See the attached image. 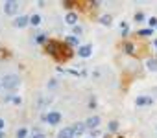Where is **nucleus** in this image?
<instances>
[{
  "mask_svg": "<svg viewBox=\"0 0 157 138\" xmlns=\"http://www.w3.org/2000/svg\"><path fill=\"white\" fill-rule=\"evenodd\" d=\"M2 83H4V87H6L8 90H13V89L19 85V76H17V74H8Z\"/></svg>",
  "mask_w": 157,
  "mask_h": 138,
  "instance_id": "obj_1",
  "label": "nucleus"
},
{
  "mask_svg": "<svg viewBox=\"0 0 157 138\" xmlns=\"http://www.w3.org/2000/svg\"><path fill=\"white\" fill-rule=\"evenodd\" d=\"M4 11H6V15H15L19 11V2H15V0H8V2L4 4Z\"/></svg>",
  "mask_w": 157,
  "mask_h": 138,
  "instance_id": "obj_2",
  "label": "nucleus"
},
{
  "mask_svg": "<svg viewBox=\"0 0 157 138\" xmlns=\"http://www.w3.org/2000/svg\"><path fill=\"white\" fill-rule=\"evenodd\" d=\"M44 120H46L50 125H56V123H59V122H61V114H59V112H50Z\"/></svg>",
  "mask_w": 157,
  "mask_h": 138,
  "instance_id": "obj_3",
  "label": "nucleus"
},
{
  "mask_svg": "<svg viewBox=\"0 0 157 138\" xmlns=\"http://www.w3.org/2000/svg\"><path fill=\"white\" fill-rule=\"evenodd\" d=\"M76 134H74V129L72 127H65V129H61L59 131V134H57V138H74Z\"/></svg>",
  "mask_w": 157,
  "mask_h": 138,
  "instance_id": "obj_4",
  "label": "nucleus"
},
{
  "mask_svg": "<svg viewBox=\"0 0 157 138\" xmlns=\"http://www.w3.org/2000/svg\"><path fill=\"white\" fill-rule=\"evenodd\" d=\"M100 125V116H91L87 122H85V127H89V129H94V127H98Z\"/></svg>",
  "mask_w": 157,
  "mask_h": 138,
  "instance_id": "obj_5",
  "label": "nucleus"
},
{
  "mask_svg": "<svg viewBox=\"0 0 157 138\" xmlns=\"http://www.w3.org/2000/svg\"><path fill=\"white\" fill-rule=\"evenodd\" d=\"M135 103H137L139 107H146V105H151V98H148V96H139V98L135 100Z\"/></svg>",
  "mask_w": 157,
  "mask_h": 138,
  "instance_id": "obj_6",
  "label": "nucleus"
},
{
  "mask_svg": "<svg viewBox=\"0 0 157 138\" xmlns=\"http://www.w3.org/2000/svg\"><path fill=\"white\" fill-rule=\"evenodd\" d=\"M28 22H30V19H28V17H26V15H24V17H17V19H15V22H13V24H15V26H17V28H24V26H26V24H28Z\"/></svg>",
  "mask_w": 157,
  "mask_h": 138,
  "instance_id": "obj_7",
  "label": "nucleus"
},
{
  "mask_svg": "<svg viewBox=\"0 0 157 138\" xmlns=\"http://www.w3.org/2000/svg\"><path fill=\"white\" fill-rule=\"evenodd\" d=\"M91 52H93V50H91V46H89V44L80 46V50H78V53H80L82 57H89V55H91Z\"/></svg>",
  "mask_w": 157,
  "mask_h": 138,
  "instance_id": "obj_8",
  "label": "nucleus"
},
{
  "mask_svg": "<svg viewBox=\"0 0 157 138\" xmlns=\"http://www.w3.org/2000/svg\"><path fill=\"white\" fill-rule=\"evenodd\" d=\"M72 129H74V134H82V133L85 131V123H82V122H80V123H74Z\"/></svg>",
  "mask_w": 157,
  "mask_h": 138,
  "instance_id": "obj_9",
  "label": "nucleus"
},
{
  "mask_svg": "<svg viewBox=\"0 0 157 138\" xmlns=\"http://www.w3.org/2000/svg\"><path fill=\"white\" fill-rule=\"evenodd\" d=\"M76 20H78V15H76V13H68V15L65 17V22H67V24H76Z\"/></svg>",
  "mask_w": 157,
  "mask_h": 138,
  "instance_id": "obj_10",
  "label": "nucleus"
},
{
  "mask_svg": "<svg viewBox=\"0 0 157 138\" xmlns=\"http://www.w3.org/2000/svg\"><path fill=\"white\" fill-rule=\"evenodd\" d=\"M30 24L39 26V24H41V17H39V15H32V17H30Z\"/></svg>",
  "mask_w": 157,
  "mask_h": 138,
  "instance_id": "obj_11",
  "label": "nucleus"
},
{
  "mask_svg": "<svg viewBox=\"0 0 157 138\" xmlns=\"http://www.w3.org/2000/svg\"><path fill=\"white\" fill-rule=\"evenodd\" d=\"M26 136H28V129H24V127H22V129H19V131H17V138H26Z\"/></svg>",
  "mask_w": 157,
  "mask_h": 138,
  "instance_id": "obj_12",
  "label": "nucleus"
},
{
  "mask_svg": "<svg viewBox=\"0 0 157 138\" xmlns=\"http://www.w3.org/2000/svg\"><path fill=\"white\" fill-rule=\"evenodd\" d=\"M146 64H148V68H150V70H157V61H155V59H150Z\"/></svg>",
  "mask_w": 157,
  "mask_h": 138,
  "instance_id": "obj_13",
  "label": "nucleus"
},
{
  "mask_svg": "<svg viewBox=\"0 0 157 138\" xmlns=\"http://www.w3.org/2000/svg\"><path fill=\"white\" fill-rule=\"evenodd\" d=\"M100 22H102V24H105V26H107V24H111V17H109V15H104V17H102V19H100Z\"/></svg>",
  "mask_w": 157,
  "mask_h": 138,
  "instance_id": "obj_14",
  "label": "nucleus"
},
{
  "mask_svg": "<svg viewBox=\"0 0 157 138\" xmlns=\"http://www.w3.org/2000/svg\"><path fill=\"white\" fill-rule=\"evenodd\" d=\"M151 28H146V30H139V35H151Z\"/></svg>",
  "mask_w": 157,
  "mask_h": 138,
  "instance_id": "obj_15",
  "label": "nucleus"
},
{
  "mask_svg": "<svg viewBox=\"0 0 157 138\" xmlns=\"http://www.w3.org/2000/svg\"><path fill=\"white\" fill-rule=\"evenodd\" d=\"M67 42H68V44H72V46H78V39H76V37H68V39H67Z\"/></svg>",
  "mask_w": 157,
  "mask_h": 138,
  "instance_id": "obj_16",
  "label": "nucleus"
},
{
  "mask_svg": "<svg viewBox=\"0 0 157 138\" xmlns=\"http://www.w3.org/2000/svg\"><path fill=\"white\" fill-rule=\"evenodd\" d=\"M43 136H44V134H43V133H41L39 129H35V131H33V136H32V138H43Z\"/></svg>",
  "mask_w": 157,
  "mask_h": 138,
  "instance_id": "obj_17",
  "label": "nucleus"
},
{
  "mask_svg": "<svg viewBox=\"0 0 157 138\" xmlns=\"http://www.w3.org/2000/svg\"><path fill=\"white\" fill-rule=\"evenodd\" d=\"M117 129H118V123L117 122H111L109 123V131H117Z\"/></svg>",
  "mask_w": 157,
  "mask_h": 138,
  "instance_id": "obj_18",
  "label": "nucleus"
},
{
  "mask_svg": "<svg viewBox=\"0 0 157 138\" xmlns=\"http://www.w3.org/2000/svg\"><path fill=\"white\" fill-rule=\"evenodd\" d=\"M135 20H137V22L144 20V15H142V13H137V15H135Z\"/></svg>",
  "mask_w": 157,
  "mask_h": 138,
  "instance_id": "obj_19",
  "label": "nucleus"
},
{
  "mask_svg": "<svg viewBox=\"0 0 157 138\" xmlns=\"http://www.w3.org/2000/svg\"><path fill=\"white\" fill-rule=\"evenodd\" d=\"M82 31H83V30H82L80 26H76V28H74V33H76V35H82Z\"/></svg>",
  "mask_w": 157,
  "mask_h": 138,
  "instance_id": "obj_20",
  "label": "nucleus"
},
{
  "mask_svg": "<svg viewBox=\"0 0 157 138\" xmlns=\"http://www.w3.org/2000/svg\"><path fill=\"white\" fill-rule=\"evenodd\" d=\"M126 50H128L129 53H133V52H135V48H133V44H128V48H126Z\"/></svg>",
  "mask_w": 157,
  "mask_h": 138,
  "instance_id": "obj_21",
  "label": "nucleus"
},
{
  "mask_svg": "<svg viewBox=\"0 0 157 138\" xmlns=\"http://www.w3.org/2000/svg\"><path fill=\"white\" fill-rule=\"evenodd\" d=\"M150 26H157V19H150Z\"/></svg>",
  "mask_w": 157,
  "mask_h": 138,
  "instance_id": "obj_22",
  "label": "nucleus"
},
{
  "mask_svg": "<svg viewBox=\"0 0 157 138\" xmlns=\"http://www.w3.org/2000/svg\"><path fill=\"white\" fill-rule=\"evenodd\" d=\"M2 127H4V120H0V131H2Z\"/></svg>",
  "mask_w": 157,
  "mask_h": 138,
  "instance_id": "obj_23",
  "label": "nucleus"
},
{
  "mask_svg": "<svg viewBox=\"0 0 157 138\" xmlns=\"http://www.w3.org/2000/svg\"><path fill=\"white\" fill-rule=\"evenodd\" d=\"M153 46H155V48H157V39H155V42H153Z\"/></svg>",
  "mask_w": 157,
  "mask_h": 138,
  "instance_id": "obj_24",
  "label": "nucleus"
},
{
  "mask_svg": "<svg viewBox=\"0 0 157 138\" xmlns=\"http://www.w3.org/2000/svg\"><path fill=\"white\" fill-rule=\"evenodd\" d=\"M2 136H4V133H2V131H0V138H2Z\"/></svg>",
  "mask_w": 157,
  "mask_h": 138,
  "instance_id": "obj_25",
  "label": "nucleus"
}]
</instances>
